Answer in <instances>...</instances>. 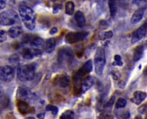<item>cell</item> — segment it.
I'll list each match as a JSON object with an SVG mask.
<instances>
[{"label":"cell","instance_id":"6da1fadb","mask_svg":"<svg viewBox=\"0 0 147 119\" xmlns=\"http://www.w3.org/2000/svg\"><path fill=\"white\" fill-rule=\"evenodd\" d=\"M93 69V63L91 60H89L84 63V65L77 71L73 76L74 91L76 94L80 93L81 90V84L86 74H89Z\"/></svg>","mask_w":147,"mask_h":119},{"label":"cell","instance_id":"7a4b0ae2","mask_svg":"<svg viewBox=\"0 0 147 119\" xmlns=\"http://www.w3.org/2000/svg\"><path fill=\"white\" fill-rule=\"evenodd\" d=\"M19 14L24 25L29 30H33L36 26V16L32 8L27 6H19Z\"/></svg>","mask_w":147,"mask_h":119},{"label":"cell","instance_id":"3957f363","mask_svg":"<svg viewBox=\"0 0 147 119\" xmlns=\"http://www.w3.org/2000/svg\"><path fill=\"white\" fill-rule=\"evenodd\" d=\"M36 69V63H30L18 66L17 70L18 77L21 81H32L35 77Z\"/></svg>","mask_w":147,"mask_h":119},{"label":"cell","instance_id":"277c9868","mask_svg":"<svg viewBox=\"0 0 147 119\" xmlns=\"http://www.w3.org/2000/svg\"><path fill=\"white\" fill-rule=\"evenodd\" d=\"M106 65L105 52L103 48L98 47L96 50L94 56V66L96 74L101 76L103 73L105 66Z\"/></svg>","mask_w":147,"mask_h":119},{"label":"cell","instance_id":"5b68a950","mask_svg":"<svg viewBox=\"0 0 147 119\" xmlns=\"http://www.w3.org/2000/svg\"><path fill=\"white\" fill-rule=\"evenodd\" d=\"M19 22V16L14 11L6 10L0 14V25L9 26Z\"/></svg>","mask_w":147,"mask_h":119},{"label":"cell","instance_id":"8992f818","mask_svg":"<svg viewBox=\"0 0 147 119\" xmlns=\"http://www.w3.org/2000/svg\"><path fill=\"white\" fill-rule=\"evenodd\" d=\"M89 35V33L86 31L69 32L66 36V39L65 40H66V43L69 44H73L78 43V42L84 40Z\"/></svg>","mask_w":147,"mask_h":119},{"label":"cell","instance_id":"52a82bcc","mask_svg":"<svg viewBox=\"0 0 147 119\" xmlns=\"http://www.w3.org/2000/svg\"><path fill=\"white\" fill-rule=\"evenodd\" d=\"M74 58V53L70 47H63L59 50L57 60L59 63H69Z\"/></svg>","mask_w":147,"mask_h":119},{"label":"cell","instance_id":"ba28073f","mask_svg":"<svg viewBox=\"0 0 147 119\" xmlns=\"http://www.w3.org/2000/svg\"><path fill=\"white\" fill-rule=\"evenodd\" d=\"M15 76L14 69L11 66L0 67V81L10 82Z\"/></svg>","mask_w":147,"mask_h":119},{"label":"cell","instance_id":"9c48e42d","mask_svg":"<svg viewBox=\"0 0 147 119\" xmlns=\"http://www.w3.org/2000/svg\"><path fill=\"white\" fill-rule=\"evenodd\" d=\"M17 98L19 100L24 101V102H30L33 99L34 95L33 92L31 91V90L27 87H20L17 90Z\"/></svg>","mask_w":147,"mask_h":119},{"label":"cell","instance_id":"30bf717a","mask_svg":"<svg viewBox=\"0 0 147 119\" xmlns=\"http://www.w3.org/2000/svg\"><path fill=\"white\" fill-rule=\"evenodd\" d=\"M70 78L69 76L65 74L57 75L54 79V84L55 86L61 88H66L68 87L70 85Z\"/></svg>","mask_w":147,"mask_h":119},{"label":"cell","instance_id":"8fae6325","mask_svg":"<svg viewBox=\"0 0 147 119\" xmlns=\"http://www.w3.org/2000/svg\"><path fill=\"white\" fill-rule=\"evenodd\" d=\"M147 35V27L144 24H143L142 25L135 31V32L133 34L131 39V42L133 44L136 43V42L139 41L140 40H141L142 39L144 38Z\"/></svg>","mask_w":147,"mask_h":119},{"label":"cell","instance_id":"7c38bea8","mask_svg":"<svg viewBox=\"0 0 147 119\" xmlns=\"http://www.w3.org/2000/svg\"><path fill=\"white\" fill-rule=\"evenodd\" d=\"M95 79L92 76H87L84 78L81 84L80 93H84L94 86Z\"/></svg>","mask_w":147,"mask_h":119},{"label":"cell","instance_id":"4fadbf2b","mask_svg":"<svg viewBox=\"0 0 147 119\" xmlns=\"http://www.w3.org/2000/svg\"><path fill=\"white\" fill-rule=\"evenodd\" d=\"M147 94L146 92H143V91L138 90L135 91L133 93V97H132L131 100L133 103H135L137 105H140L141 104L142 102L143 101L145 100V99L146 98Z\"/></svg>","mask_w":147,"mask_h":119},{"label":"cell","instance_id":"5bb4252c","mask_svg":"<svg viewBox=\"0 0 147 119\" xmlns=\"http://www.w3.org/2000/svg\"><path fill=\"white\" fill-rule=\"evenodd\" d=\"M17 107L19 112L22 114L31 113L33 111L32 107H31L27 102H24V101L22 100H19V99L17 101Z\"/></svg>","mask_w":147,"mask_h":119},{"label":"cell","instance_id":"9a60e30c","mask_svg":"<svg viewBox=\"0 0 147 119\" xmlns=\"http://www.w3.org/2000/svg\"><path fill=\"white\" fill-rule=\"evenodd\" d=\"M145 10H146V7L143 6V7L139 8L138 10L135 11L131 17L132 23L137 24L138 23L140 20H142V19L143 18Z\"/></svg>","mask_w":147,"mask_h":119},{"label":"cell","instance_id":"2e32d148","mask_svg":"<svg viewBox=\"0 0 147 119\" xmlns=\"http://www.w3.org/2000/svg\"><path fill=\"white\" fill-rule=\"evenodd\" d=\"M21 54L22 58L26 60H32L37 56L36 52L32 48H23L21 50Z\"/></svg>","mask_w":147,"mask_h":119},{"label":"cell","instance_id":"e0dca14e","mask_svg":"<svg viewBox=\"0 0 147 119\" xmlns=\"http://www.w3.org/2000/svg\"><path fill=\"white\" fill-rule=\"evenodd\" d=\"M22 32V29L21 26L20 25H15L11 27L8 31L9 37L12 39H16L18 37L21 35Z\"/></svg>","mask_w":147,"mask_h":119},{"label":"cell","instance_id":"ac0fdd59","mask_svg":"<svg viewBox=\"0 0 147 119\" xmlns=\"http://www.w3.org/2000/svg\"><path fill=\"white\" fill-rule=\"evenodd\" d=\"M75 20L76 21L77 25L79 26L80 27H84L86 24V19L84 14L82 11H77L76 14H75Z\"/></svg>","mask_w":147,"mask_h":119},{"label":"cell","instance_id":"d6986e66","mask_svg":"<svg viewBox=\"0 0 147 119\" xmlns=\"http://www.w3.org/2000/svg\"><path fill=\"white\" fill-rule=\"evenodd\" d=\"M56 46V39L55 38H50L45 41V52L50 53L55 50Z\"/></svg>","mask_w":147,"mask_h":119},{"label":"cell","instance_id":"ffe728a7","mask_svg":"<svg viewBox=\"0 0 147 119\" xmlns=\"http://www.w3.org/2000/svg\"><path fill=\"white\" fill-rule=\"evenodd\" d=\"M144 48L142 45L138 46L136 48H135L133 53V61L134 62H138L142 58L144 54Z\"/></svg>","mask_w":147,"mask_h":119},{"label":"cell","instance_id":"44dd1931","mask_svg":"<svg viewBox=\"0 0 147 119\" xmlns=\"http://www.w3.org/2000/svg\"><path fill=\"white\" fill-rule=\"evenodd\" d=\"M75 11V4L73 1H68L66 2V6H65V12L67 15L72 16L74 13Z\"/></svg>","mask_w":147,"mask_h":119},{"label":"cell","instance_id":"7402d4cb","mask_svg":"<svg viewBox=\"0 0 147 119\" xmlns=\"http://www.w3.org/2000/svg\"><path fill=\"white\" fill-rule=\"evenodd\" d=\"M109 8L110 11V15L112 17L114 18L117 13V5L115 1H109Z\"/></svg>","mask_w":147,"mask_h":119},{"label":"cell","instance_id":"603a6c76","mask_svg":"<svg viewBox=\"0 0 147 119\" xmlns=\"http://www.w3.org/2000/svg\"><path fill=\"white\" fill-rule=\"evenodd\" d=\"M75 114L72 110H66L60 116L59 119H74Z\"/></svg>","mask_w":147,"mask_h":119},{"label":"cell","instance_id":"cb8c5ba5","mask_svg":"<svg viewBox=\"0 0 147 119\" xmlns=\"http://www.w3.org/2000/svg\"><path fill=\"white\" fill-rule=\"evenodd\" d=\"M113 37V32L112 31L109 30L107 31V32H102V34H100L99 36V38L100 40H105L107 39H111Z\"/></svg>","mask_w":147,"mask_h":119},{"label":"cell","instance_id":"d4e9b609","mask_svg":"<svg viewBox=\"0 0 147 119\" xmlns=\"http://www.w3.org/2000/svg\"><path fill=\"white\" fill-rule=\"evenodd\" d=\"M126 100L124 98H119L116 102V108L117 109H122L124 108L126 105Z\"/></svg>","mask_w":147,"mask_h":119},{"label":"cell","instance_id":"484cf974","mask_svg":"<svg viewBox=\"0 0 147 119\" xmlns=\"http://www.w3.org/2000/svg\"><path fill=\"white\" fill-rule=\"evenodd\" d=\"M46 111L52 112L54 115H57V114H58L59 109L56 106H54L52 105V104H48V105L46 107Z\"/></svg>","mask_w":147,"mask_h":119},{"label":"cell","instance_id":"4316f807","mask_svg":"<svg viewBox=\"0 0 147 119\" xmlns=\"http://www.w3.org/2000/svg\"><path fill=\"white\" fill-rule=\"evenodd\" d=\"M123 62L121 60V57L119 55H114V62L112 63L113 65H117V66L121 67L123 65Z\"/></svg>","mask_w":147,"mask_h":119},{"label":"cell","instance_id":"83f0119b","mask_svg":"<svg viewBox=\"0 0 147 119\" xmlns=\"http://www.w3.org/2000/svg\"><path fill=\"white\" fill-rule=\"evenodd\" d=\"M7 39V32L5 30H0V43L4 42Z\"/></svg>","mask_w":147,"mask_h":119},{"label":"cell","instance_id":"f1b7e54d","mask_svg":"<svg viewBox=\"0 0 147 119\" xmlns=\"http://www.w3.org/2000/svg\"><path fill=\"white\" fill-rule=\"evenodd\" d=\"M10 62L13 65H18L19 62V58L17 55H13L10 58Z\"/></svg>","mask_w":147,"mask_h":119},{"label":"cell","instance_id":"f546056e","mask_svg":"<svg viewBox=\"0 0 147 119\" xmlns=\"http://www.w3.org/2000/svg\"><path fill=\"white\" fill-rule=\"evenodd\" d=\"M111 74H112V77H113V79L114 80H119V79H120L121 74H120V73H119L118 71H116V70H113V71H112Z\"/></svg>","mask_w":147,"mask_h":119},{"label":"cell","instance_id":"4dcf8cb0","mask_svg":"<svg viewBox=\"0 0 147 119\" xmlns=\"http://www.w3.org/2000/svg\"><path fill=\"white\" fill-rule=\"evenodd\" d=\"M146 110H147V104H143V105L140 106V108L138 109L139 112H140V113H141V114H144L145 112H146Z\"/></svg>","mask_w":147,"mask_h":119},{"label":"cell","instance_id":"1f68e13d","mask_svg":"<svg viewBox=\"0 0 147 119\" xmlns=\"http://www.w3.org/2000/svg\"><path fill=\"white\" fill-rule=\"evenodd\" d=\"M114 100H115V98H114V97H113L112 98H111L110 99H109L108 102H107V103L105 104V107L106 108H111V107H112V105H113Z\"/></svg>","mask_w":147,"mask_h":119},{"label":"cell","instance_id":"d6a6232c","mask_svg":"<svg viewBox=\"0 0 147 119\" xmlns=\"http://www.w3.org/2000/svg\"><path fill=\"white\" fill-rule=\"evenodd\" d=\"M62 6L61 5V4H56V5H55V6H54L53 8V13L54 14H57V12H58L60 10V9H61Z\"/></svg>","mask_w":147,"mask_h":119},{"label":"cell","instance_id":"836d02e7","mask_svg":"<svg viewBox=\"0 0 147 119\" xmlns=\"http://www.w3.org/2000/svg\"><path fill=\"white\" fill-rule=\"evenodd\" d=\"M6 2L5 1H3V0H0V10L1 9H4L5 7H6Z\"/></svg>","mask_w":147,"mask_h":119},{"label":"cell","instance_id":"e575fe53","mask_svg":"<svg viewBox=\"0 0 147 119\" xmlns=\"http://www.w3.org/2000/svg\"><path fill=\"white\" fill-rule=\"evenodd\" d=\"M57 31H58V29H57V27H53V28H52L51 30H50V34L51 35H55V34H56L57 32Z\"/></svg>","mask_w":147,"mask_h":119},{"label":"cell","instance_id":"d590c367","mask_svg":"<svg viewBox=\"0 0 147 119\" xmlns=\"http://www.w3.org/2000/svg\"><path fill=\"white\" fill-rule=\"evenodd\" d=\"M130 112H125V113L123 114V119H128L129 118H130Z\"/></svg>","mask_w":147,"mask_h":119},{"label":"cell","instance_id":"8d00e7d4","mask_svg":"<svg viewBox=\"0 0 147 119\" xmlns=\"http://www.w3.org/2000/svg\"><path fill=\"white\" fill-rule=\"evenodd\" d=\"M144 74L145 76H147V66L145 67L144 70Z\"/></svg>","mask_w":147,"mask_h":119},{"label":"cell","instance_id":"74e56055","mask_svg":"<svg viewBox=\"0 0 147 119\" xmlns=\"http://www.w3.org/2000/svg\"><path fill=\"white\" fill-rule=\"evenodd\" d=\"M135 119H142V118L141 116H140V115H138V116H135Z\"/></svg>","mask_w":147,"mask_h":119},{"label":"cell","instance_id":"f35d334b","mask_svg":"<svg viewBox=\"0 0 147 119\" xmlns=\"http://www.w3.org/2000/svg\"><path fill=\"white\" fill-rule=\"evenodd\" d=\"M1 97H2V91L0 89V99H1Z\"/></svg>","mask_w":147,"mask_h":119},{"label":"cell","instance_id":"ab89813d","mask_svg":"<svg viewBox=\"0 0 147 119\" xmlns=\"http://www.w3.org/2000/svg\"><path fill=\"white\" fill-rule=\"evenodd\" d=\"M25 119H35L34 118V117H32V116H30V117H27V118H26Z\"/></svg>","mask_w":147,"mask_h":119},{"label":"cell","instance_id":"60d3db41","mask_svg":"<svg viewBox=\"0 0 147 119\" xmlns=\"http://www.w3.org/2000/svg\"><path fill=\"white\" fill-rule=\"evenodd\" d=\"M144 25L147 27V18L146 19V20H145V22H144Z\"/></svg>","mask_w":147,"mask_h":119},{"label":"cell","instance_id":"b9f144b4","mask_svg":"<svg viewBox=\"0 0 147 119\" xmlns=\"http://www.w3.org/2000/svg\"><path fill=\"white\" fill-rule=\"evenodd\" d=\"M145 119H147V114H146V118Z\"/></svg>","mask_w":147,"mask_h":119}]
</instances>
